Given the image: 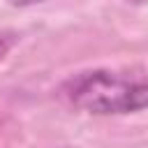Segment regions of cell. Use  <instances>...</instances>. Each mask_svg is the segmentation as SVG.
Segmentation results:
<instances>
[{
	"label": "cell",
	"instance_id": "3",
	"mask_svg": "<svg viewBox=\"0 0 148 148\" xmlns=\"http://www.w3.org/2000/svg\"><path fill=\"white\" fill-rule=\"evenodd\" d=\"M9 5L14 7H28V5H37V2H44V0H7Z\"/></svg>",
	"mask_w": 148,
	"mask_h": 148
},
{
	"label": "cell",
	"instance_id": "1",
	"mask_svg": "<svg viewBox=\"0 0 148 148\" xmlns=\"http://www.w3.org/2000/svg\"><path fill=\"white\" fill-rule=\"evenodd\" d=\"M60 92L72 106L95 116L134 113L148 109V74L88 69L69 76Z\"/></svg>",
	"mask_w": 148,
	"mask_h": 148
},
{
	"label": "cell",
	"instance_id": "2",
	"mask_svg": "<svg viewBox=\"0 0 148 148\" xmlns=\"http://www.w3.org/2000/svg\"><path fill=\"white\" fill-rule=\"evenodd\" d=\"M9 49H12V39H9V37H2V35H0V60H2V58H5L7 53H9Z\"/></svg>",
	"mask_w": 148,
	"mask_h": 148
}]
</instances>
